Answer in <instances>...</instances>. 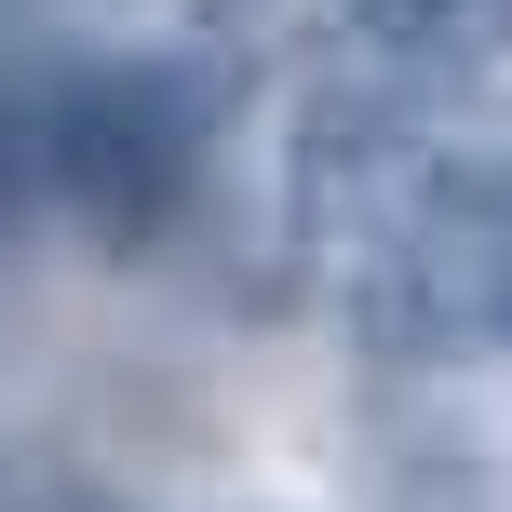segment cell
<instances>
[{"instance_id": "1", "label": "cell", "mask_w": 512, "mask_h": 512, "mask_svg": "<svg viewBox=\"0 0 512 512\" xmlns=\"http://www.w3.org/2000/svg\"><path fill=\"white\" fill-rule=\"evenodd\" d=\"M27 162L95 243H162L189 216V189H203V162H216V81L176 68V54L68 68L41 95V122H27Z\"/></svg>"}, {"instance_id": "2", "label": "cell", "mask_w": 512, "mask_h": 512, "mask_svg": "<svg viewBox=\"0 0 512 512\" xmlns=\"http://www.w3.org/2000/svg\"><path fill=\"white\" fill-rule=\"evenodd\" d=\"M364 270V310H378L391 351L418 364H486L512 337V216H499V176L486 162H418L405 203L351 243Z\"/></svg>"}, {"instance_id": "3", "label": "cell", "mask_w": 512, "mask_h": 512, "mask_svg": "<svg viewBox=\"0 0 512 512\" xmlns=\"http://www.w3.org/2000/svg\"><path fill=\"white\" fill-rule=\"evenodd\" d=\"M351 27L405 68H445V54H486L499 41V0H351Z\"/></svg>"}, {"instance_id": "4", "label": "cell", "mask_w": 512, "mask_h": 512, "mask_svg": "<svg viewBox=\"0 0 512 512\" xmlns=\"http://www.w3.org/2000/svg\"><path fill=\"white\" fill-rule=\"evenodd\" d=\"M0 512H122V499H108V486H14Z\"/></svg>"}]
</instances>
